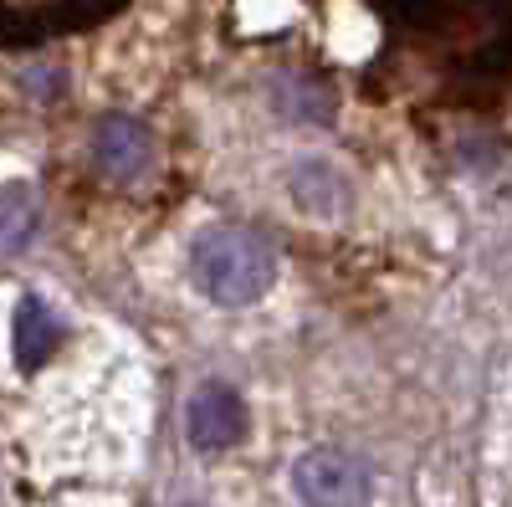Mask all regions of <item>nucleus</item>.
<instances>
[{
	"label": "nucleus",
	"instance_id": "1",
	"mask_svg": "<svg viewBox=\"0 0 512 507\" xmlns=\"http://www.w3.org/2000/svg\"><path fill=\"white\" fill-rule=\"evenodd\" d=\"M190 277L216 308H251L277 282V251L251 226L216 221L190 246Z\"/></svg>",
	"mask_w": 512,
	"mask_h": 507
},
{
	"label": "nucleus",
	"instance_id": "3",
	"mask_svg": "<svg viewBox=\"0 0 512 507\" xmlns=\"http://www.w3.org/2000/svg\"><path fill=\"white\" fill-rule=\"evenodd\" d=\"M185 431H190V446H200V451L241 446L246 441V400L231 385H221V379H210L185 405Z\"/></svg>",
	"mask_w": 512,
	"mask_h": 507
},
{
	"label": "nucleus",
	"instance_id": "8",
	"mask_svg": "<svg viewBox=\"0 0 512 507\" xmlns=\"http://www.w3.org/2000/svg\"><path fill=\"white\" fill-rule=\"evenodd\" d=\"M185 507H200V502H185Z\"/></svg>",
	"mask_w": 512,
	"mask_h": 507
},
{
	"label": "nucleus",
	"instance_id": "4",
	"mask_svg": "<svg viewBox=\"0 0 512 507\" xmlns=\"http://www.w3.org/2000/svg\"><path fill=\"white\" fill-rule=\"evenodd\" d=\"M93 164L103 169L108 180H118V185L139 180L144 169L154 164V134L144 129L139 118L108 113V118L98 123V134H93Z\"/></svg>",
	"mask_w": 512,
	"mask_h": 507
},
{
	"label": "nucleus",
	"instance_id": "6",
	"mask_svg": "<svg viewBox=\"0 0 512 507\" xmlns=\"http://www.w3.org/2000/svg\"><path fill=\"white\" fill-rule=\"evenodd\" d=\"M62 344V318L36 298V292H26V298L16 303V323H11V349H16V364L21 369H41Z\"/></svg>",
	"mask_w": 512,
	"mask_h": 507
},
{
	"label": "nucleus",
	"instance_id": "5",
	"mask_svg": "<svg viewBox=\"0 0 512 507\" xmlns=\"http://www.w3.org/2000/svg\"><path fill=\"white\" fill-rule=\"evenodd\" d=\"M287 195L313 221H338L349 210V180L328 159H297L287 169Z\"/></svg>",
	"mask_w": 512,
	"mask_h": 507
},
{
	"label": "nucleus",
	"instance_id": "7",
	"mask_svg": "<svg viewBox=\"0 0 512 507\" xmlns=\"http://www.w3.org/2000/svg\"><path fill=\"white\" fill-rule=\"evenodd\" d=\"M36 190L31 185H0V257H16V251L36 236Z\"/></svg>",
	"mask_w": 512,
	"mask_h": 507
},
{
	"label": "nucleus",
	"instance_id": "2",
	"mask_svg": "<svg viewBox=\"0 0 512 507\" xmlns=\"http://www.w3.org/2000/svg\"><path fill=\"white\" fill-rule=\"evenodd\" d=\"M292 487L303 497V507H369V467L344 451V446H313L297 456L292 467Z\"/></svg>",
	"mask_w": 512,
	"mask_h": 507
}]
</instances>
